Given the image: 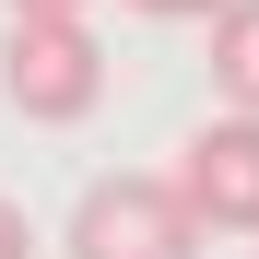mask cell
<instances>
[{"label":"cell","instance_id":"1","mask_svg":"<svg viewBox=\"0 0 259 259\" xmlns=\"http://www.w3.org/2000/svg\"><path fill=\"white\" fill-rule=\"evenodd\" d=\"M0 95H12V118L35 130H71L82 106L106 95V48H95V24L82 12H35L0 35Z\"/></svg>","mask_w":259,"mask_h":259},{"label":"cell","instance_id":"2","mask_svg":"<svg viewBox=\"0 0 259 259\" xmlns=\"http://www.w3.org/2000/svg\"><path fill=\"white\" fill-rule=\"evenodd\" d=\"M71 259H200V224L165 177H95L71 200Z\"/></svg>","mask_w":259,"mask_h":259},{"label":"cell","instance_id":"3","mask_svg":"<svg viewBox=\"0 0 259 259\" xmlns=\"http://www.w3.org/2000/svg\"><path fill=\"white\" fill-rule=\"evenodd\" d=\"M177 212L200 236H259V118H212L200 142L177 153Z\"/></svg>","mask_w":259,"mask_h":259},{"label":"cell","instance_id":"4","mask_svg":"<svg viewBox=\"0 0 259 259\" xmlns=\"http://www.w3.org/2000/svg\"><path fill=\"white\" fill-rule=\"evenodd\" d=\"M212 95H224V118H259V0L212 12Z\"/></svg>","mask_w":259,"mask_h":259},{"label":"cell","instance_id":"5","mask_svg":"<svg viewBox=\"0 0 259 259\" xmlns=\"http://www.w3.org/2000/svg\"><path fill=\"white\" fill-rule=\"evenodd\" d=\"M130 12H153V24H212L224 0H130Z\"/></svg>","mask_w":259,"mask_h":259},{"label":"cell","instance_id":"6","mask_svg":"<svg viewBox=\"0 0 259 259\" xmlns=\"http://www.w3.org/2000/svg\"><path fill=\"white\" fill-rule=\"evenodd\" d=\"M0 259H35V224H24L12 200H0Z\"/></svg>","mask_w":259,"mask_h":259},{"label":"cell","instance_id":"7","mask_svg":"<svg viewBox=\"0 0 259 259\" xmlns=\"http://www.w3.org/2000/svg\"><path fill=\"white\" fill-rule=\"evenodd\" d=\"M0 12H12V24H35V12H82V0H0Z\"/></svg>","mask_w":259,"mask_h":259}]
</instances>
